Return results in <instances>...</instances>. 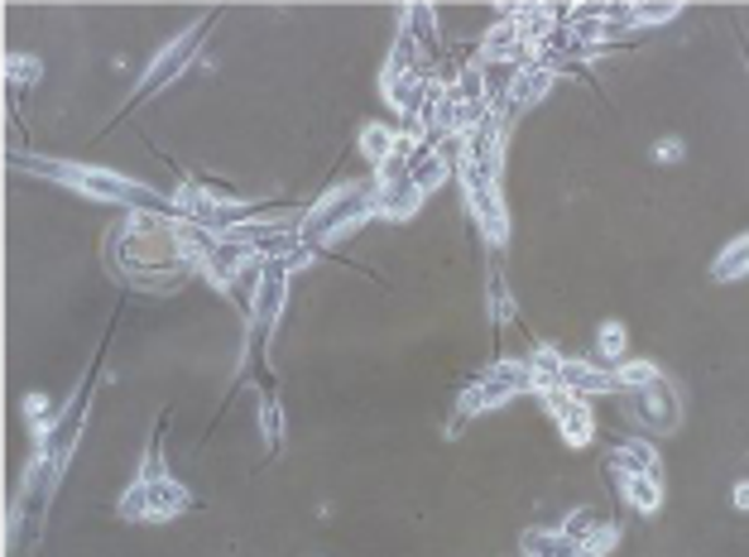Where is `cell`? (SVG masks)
<instances>
[{
    "mask_svg": "<svg viewBox=\"0 0 749 557\" xmlns=\"http://www.w3.org/2000/svg\"><path fill=\"white\" fill-rule=\"evenodd\" d=\"M183 510H192V495H188L183 481L164 466L159 438H154V447L144 452L135 486L120 495V519H126V524H150V519H178Z\"/></svg>",
    "mask_w": 749,
    "mask_h": 557,
    "instance_id": "cell-3",
    "label": "cell"
},
{
    "mask_svg": "<svg viewBox=\"0 0 749 557\" xmlns=\"http://www.w3.org/2000/svg\"><path fill=\"white\" fill-rule=\"evenodd\" d=\"M558 380H562L572 394H582V399H591V394H620V380H615V370L591 366V360H567Z\"/></svg>",
    "mask_w": 749,
    "mask_h": 557,
    "instance_id": "cell-14",
    "label": "cell"
},
{
    "mask_svg": "<svg viewBox=\"0 0 749 557\" xmlns=\"http://www.w3.org/2000/svg\"><path fill=\"white\" fill-rule=\"evenodd\" d=\"M625 346H630V332H625V322H606L596 332V366L615 370L625 360Z\"/></svg>",
    "mask_w": 749,
    "mask_h": 557,
    "instance_id": "cell-19",
    "label": "cell"
},
{
    "mask_svg": "<svg viewBox=\"0 0 749 557\" xmlns=\"http://www.w3.org/2000/svg\"><path fill=\"white\" fill-rule=\"evenodd\" d=\"M682 5H630V29L639 24V29H654V24H668L678 20Z\"/></svg>",
    "mask_w": 749,
    "mask_h": 557,
    "instance_id": "cell-25",
    "label": "cell"
},
{
    "mask_svg": "<svg viewBox=\"0 0 749 557\" xmlns=\"http://www.w3.org/2000/svg\"><path fill=\"white\" fill-rule=\"evenodd\" d=\"M490 318L495 322H510L514 318V303H510V288H504L500 270H490Z\"/></svg>",
    "mask_w": 749,
    "mask_h": 557,
    "instance_id": "cell-26",
    "label": "cell"
},
{
    "mask_svg": "<svg viewBox=\"0 0 749 557\" xmlns=\"http://www.w3.org/2000/svg\"><path fill=\"white\" fill-rule=\"evenodd\" d=\"M552 87H558V72H552V68H524V72H514L510 92H504V111L500 116L510 120L519 111H528V106H538Z\"/></svg>",
    "mask_w": 749,
    "mask_h": 557,
    "instance_id": "cell-11",
    "label": "cell"
},
{
    "mask_svg": "<svg viewBox=\"0 0 749 557\" xmlns=\"http://www.w3.org/2000/svg\"><path fill=\"white\" fill-rule=\"evenodd\" d=\"M380 183V178H374ZM423 208V192L414 188V178H390V183H380V198H374V216H384V222H408V216H418Z\"/></svg>",
    "mask_w": 749,
    "mask_h": 557,
    "instance_id": "cell-12",
    "label": "cell"
},
{
    "mask_svg": "<svg viewBox=\"0 0 749 557\" xmlns=\"http://www.w3.org/2000/svg\"><path fill=\"white\" fill-rule=\"evenodd\" d=\"M380 92H384V102L404 116V126H418L423 106H428V92H432V78L423 68H384Z\"/></svg>",
    "mask_w": 749,
    "mask_h": 557,
    "instance_id": "cell-8",
    "label": "cell"
},
{
    "mask_svg": "<svg viewBox=\"0 0 749 557\" xmlns=\"http://www.w3.org/2000/svg\"><path fill=\"white\" fill-rule=\"evenodd\" d=\"M519 553L524 557H576V543L552 524V529H528V534L519 538Z\"/></svg>",
    "mask_w": 749,
    "mask_h": 557,
    "instance_id": "cell-15",
    "label": "cell"
},
{
    "mask_svg": "<svg viewBox=\"0 0 749 557\" xmlns=\"http://www.w3.org/2000/svg\"><path fill=\"white\" fill-rule=\"evenodd\" d=\"M610 471H615V476H654V481H663V462H658V452L644 438H625L620 447H615V452H610Z\"/></svg>",
    "mask_w": 749,
    "mask_h": 557,
    "instance_id": "cell-13",
    "label": "cell"
},
{
    "mask_svg": "<svg viewBox=\"0 0 749 557\" xmlns=\"http://www.w3.org/2000/svg\"><path fill=\"white\" fill-rule=\"evenodd\" d=\"M394 150H399V130H390V126H366L360 130V154L370 159L374 174L394 159Z\"/></svg>",
    "mask_w": 749,
    "mask_h": 557,
    "instance_id": "cell-18",
    "label": "cell"
},
{
    "mask_svg": "<svg viewBox=\"0 0 749 557\" xmlns=\"http://www.w3.org/2000/svg\"><path fill=\"white\" fill-rule=\"evenodd\" d=\"M658 366L654 360H620L615 366V380H620V394H639V390H649V384L658 380Z\"/></svg>",
    "mask_w": 749,
    "mask_h": 557,
    "instance_id": "cell-20",
    "label": "cell"
},
{
    "mask_svg": "<svg viewBox=\"0 0 749 557\" xmlns=\"http://www.w3.org/2000/svg\"><path fill=\"white\" fill-rule=\"evenodd\" d=\"M730 500H735V510H749V481H735V495H730Z\"/></svg>",
    "mask_w": 749,
    "mask_h": 557,
    "instance_id": "cell-28",
    "label": "cell"
},
{
    "mask_svg": "<svg viewBox=\"0 0 749 557\" xmlns=\"http://www.w3.org/2000/svg\"><path fill=\"white\" fill-rule=\"evenodd\" d=\"M284 298H288V270L280 260L264 264V278L255 288V298H250V322H255V336H270V327L280 322L284 312Z\"/></svg>",
    "mask_w": 749,
    "mask_h": 557,
    "instance_id": "cell-9",
    "label": "cell"
},
{
    "mask_svg": "<svg viewBox=\"0 0 749 557\" xmlns=\"http://www.w3.org/2000/svg\"><path fill=\"white\" fill-rule=\"evenodd\" d=\"M34 82H39V58H20V54H10L5 58V87L10 92H29Z\"/></svg>",
    "mask_w": 749,
    "mask_h": 557,
    "instance_id": "cell-22",
    "label": "cell"
},
{
    "mask_svg": "<svg viewBox=\"0 0 749 557\" xmlns=\"http://www.w3.org/2000/svg\"><path fill=\"white\" fill-rule=\"evenodd\" d=\"M519 394H538L534 370H528V360H500V366H490L462 394V418L486 414V408H500V404H510V399H519Z\"/></svg>",
    "mask_w": 749,
    "mask_h": 557,
    "instance_id": "cell-6",
    "label": "cell"
},
{
    "mask_svg": "<svg viewBox=\"0 0 749 557\" xmlns=\"http://www.w3.org/2000/svg\"><path fill=\"white\" fill-rule=\"evenodd\" d=\"M634 404H639V418H644L654 432H673L682 423V399H678V390H673L668 380H663V375L649 384V390L634 394Z\"/></svg>",
    "mask_w": 749,
    "mask_h": 557,
    "instance_id": "cell-10",
    "label": "cell"
},
{
    "mask_svg": "<svg viewBox=\"0 0 749 557\" xmlns=\"http://www.w3.org/2000/svg\"><path fill=\"white\" fill-rule=\"evenodd\" d=\"M615 543H620V524L606 519V524H596L582 543H576V557H606V553H615Z\"/></svg>",
    "mask_w": 749,
    "mask_h": 557,
    "instance_id": "cell-21",
    "label": "cell"
},
{
    "mask_svg": "<svg viewBox=\"0 0 749 557\" xmlns=\"http://www.w3.org/2000/svg\"><path fill=\"white\" fill-rule=\"evenodd\" d=\"M745 274H749V236H735L730 246L711 260V278H716V284H735V278H745Z\"/></svg>",
    "mask_w": 749,
    "mask_h": 557,
    "instance_id": "cell-16",
    "label": "cell"
},
{
    "mask_svg": "<svg viewBox=\"0 0 749 557\" xmlns=\"http://www.w3.org/2000/svg\"><path fill=\"white\" fill-rule=\"evenodd\" d=\"M682 154H687V150H682V140H673V135L654 144V159H658V164H678Z\"/></svg>",
    "mask_w": 749,
    "mask_h": 557,
    "instance_id": "cell-27",
    "label": "cell"
},
{
    "mask_svg": "<svg viewBox=\"0 0 749 557\" xmlns=\"http://www.w3.org/2000/svg\"><path fill=\"white\" fill-rule=\"evenodd\" d=\"M15 164L29 168V174L58 178V183L87 192V198H96V202H120V208H130V212H159V216L174 212V198L154 192L150 183H140V178L111 174V168H92V164H72V159H34V154H24V159H15Z\"/></svg>",
    "mask_w": 749,
    "mask_h": 557,
    "instance_id": "cell-2",
    "label": "cell"
},
{
    "mask_svg": "<svg viewBox=\"0 0 749 557\" xmlns=\"http://www.w3.org/2000/svg\"><path fill=\"white\" fill-rule=\"evenodd\" d=\"M615 481H620L625 500H630L639 514H658L663 510V481H654V476H615Z\"/></svg>",
    "mask_w": 749,
    "mask_h": 557,
    "instance_id": "cell-17",
    "label": "cell"
},
{
    "mask_svg": "<svg viewBox=\"0 0 749 557\" xmlns=\"http://www.w3.org/2000/svg\"><path fill=\"white\" fill-rule=\"evenodd\" d=\"M202 34H207V20H198V24H188L183 34H178L174 44H164L159 54H154V63L144 68V78H140V87L130 92V106H140V102H150L154 92H164L168 87V78H178L192 58H198V48H202Z\"/></svg>",
    "mask_w": 749,
    "mask_h": 557,
    "instance_id": "cell-7",
    "label": "cell"
},
{
    "mask_svg": "<svg viewBox=\"0 0 749 557\" xmlns=\"http://www.w3.org/2000/svg\"><path fill=\"white\" fill-rule=\"evenodd\" d=\"M260 432H264V442H270V447H280V438H284V408H280V399H274V390H264Z\"/></svg>",
    "mask_w": 749,
    "mask_h": 557,
    "instance_id": "cell-24",
    "label": "cell"
},
{
    "mask_svg": "<svg viewBox=\"0 0 749 557\" xmlns=\"http://www.w3.org/2000/svg\"><path fill=\"white\" fill-rule=\"evenodd\" d=\"M111 260L140 288H168L198 270L183 246V232H178V216L159 212H130L111 236Z\"/></svg>",
    "mask_w": 749,
    "mask_h": 557,
    "instance_id": "cell-1",
    "label": "cell"
},
{
    "mask_svg": "<svg viewBox=\"0 0 749 557\" xmlns=\"http://www.w3.org/2000/svg\"><path fill=\"white\" fill-rule=\"evenodd\" d=\"M596 524H606V514H601L596 505H582V510H572V514H567L558 529H562V534L572 538V543H582V538H586V534H591V529H596Z\"/></svg>",
    "mask_w": 749,
    "mask_h": 557,
    "instance_id": "cell-23",
    "label": "cell"
},
{
    "mask_svg": "<svg viewBox=\"0 0 749 557\" xmlns=\"http://www.w3.org/2000/svg\"><path fill=\"white\" fill-rule=\"evenodd\" d=\"M456 178H462L471 216L480 222L486 240L490 246H504V236H510V216H504V202H500V164L476 159V154H462V144H456Z\"/></svg>",
    "mask_w": 749,
    "mask_h": 557,
    "instance_id": "cell-5",
    "label": "cell"
},
{
    "mask_svg": "<svg viewBox=\"0 0 749 557\" xmlns=\"http://www.w3.org/2000/svg\"><path fill=\"white\" fill-rule=\"evenodd\" d=\"M374 198H380V183L374 178H360V183H336L322 202H312L304 212V246L322 250L332 240H342L346 232H356L366 216H374Z\"/></svg>",
    "mask_w": 749,
    "mask_h": 557,
    "instance_id": "cell-4",
    "label": "cell"
}]
</instances>
